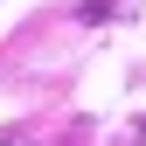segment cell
<instances>
[{
	"mask_svg": "<svg viewBox=\"0 0 146 146\" xmlns=\"http://www.w3.org/2000/svg\"><path fill=\"white\" fill-rule=\"evenodd\" d=\"M139 146H146V132H139Z\"/></svg>",
	"mask_w": 146,
	"mask_h": 146,
	"instance_id": "cell-1",
	"label": "cell"
}]
</instances>
